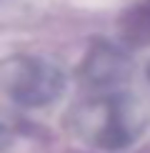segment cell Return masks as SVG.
<instances>
[{"instance_id": "6da1fadb", "label": "cell", "mask_w": 150, "mask_h": 153, "mask_svg": "<svg viewBox=\"0 0 150 153\" xmlns=\"http://www.w3.org/2000/svg\"><path fill=\"white\" fill-rule=\"evenodd\" d=\"M133 100L128 98H105L100 103H90L80 113L78 128L90 143L103 148H123L135 138Z\"/></svg>"}, {"instance_id": "7a4b0ae2", "label": "cell", "mask_w": 150, "mask_h": 153, "mask_svg": "<svg viewBox=\"0 0 150 153\" xmlns=\"http://www.w3.org/2000/svg\"><path fill=\"white\" fill-rule=\"evenodd\" d=\"M8 93L28 108L48 105L62 93V73L43 58H15L8 63Z\"/></svg>"}, {"instance_id": "3957f363", "label": "cell", "mask_w": 150, "mask_h": 153, "mask_svg": "<svg viewBox=\"0 0 150 153\" xmlns=\"http://www.w3.org/2000/svg\"><path fill=\"white\" fill-rule=\"evenodd\" d=\"M130 71V58L123 50L108 45V43H98L90 48L88 58L83 60V78L95 88H108L118 83L128 80Z\"/></svg>"}, {"instance_id": "277c9868", "label": "cell", "mask_w": 150, "mask_h": 153, "mask_svg": "<svg viewBox=\"0 0 150 153\" xmlns=\"http://www.w3.org/2000/svg\"><path fill=\"white\" fill-rule=\"evenodd\" d=\"M5 141H8V133H5V128L0 126V151L5 148Z\"/></svg>"}]
</instances>
